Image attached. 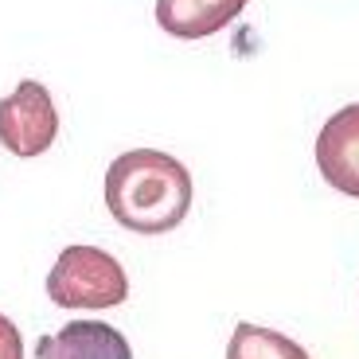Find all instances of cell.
<instances>
[{
  "label": "cell",
  "mask_w": 359,
  "mask_h": 359,
  "mask_svg": "<svg viewBox=\"0 0 359 359\" xmlns=\"http://www.w3.org/2000/svg\"><path fill=\"white\" fill-rule=\"evenodd\" d=\"M36 359H133V348L106 320H71L59 332L39 336Z\"/></svg>",
  "instance_id": "5b68a950"
},
{
  "label": "cell",
  "mask_w": 359,
  "mask_h": 359,
  "mask_svg": "<svg viewBox=\"0 0 359 359\" xmlns=\"http://www.w3.org/2000/svg\"><path fill=\"white\" fill-rule=\"evenodd\" d=\"M226 359H309V351L273 328L238 324L231 332V344H226Z\"/></svg>",
  "instance_id": "52a82bcc"
},
{
  "label": "cell",
  "mask_w": 359,
  "mask_h": 359,
  "mask_svg": "<svg viewBox=\"0 0 359 359\" xmlns=\"http://www.w3.org/2000/svg\"><path fill=\"white\" fill-rule=\"evenodd\" d=\"M59 137V109L51 90L36 79H20L8 98H0V144L12 156H43Z\"/></svg>",
  "instance_id": "3957f363"
},
{
  "label": "cell",
  "mask_w": 359,
  "mask_h": 359,
  "mask_svg": "<svg viewBox=\"0 0 359 359\" xmlns=\"http://www.w3.org/2000/svg\"><path fill=\"white\" fill-rule=\"evenodd\" d=\"M106 207L133 234H168L191 211V172L161 149L121 153L106 168Z\"/></svg>",
  "instance_id": "6da1fadb"
},
{
  "label": "cell",
  "mask_w": 359,
  "mask_h": 359,
  "mask_svg": "<svg viewBox=\"0 0 359 359\" xmlns=\"http://www.w3.org/2000/svg\"><path fill=\"white\" fill-rule=\"evenodd\" d=\"M243 8L246 0H156V24L176 39H207Z\"/></svg>",
  "instance_id": "8992f818"
},
{
  "label": "cell",
  "mask_w": 359,
  "mask_h": 359,
  "mask_svg": "<svg viewBox=\"0 0 359 359\" xmlns=\"http://www.w3.org/2000/svg\"><path fill=\"white\" fill-rule=\"evenodd\" d=\"M316 168L324 184L359 199V102L336 109L316 137Z\"/></svg>",
  "instance_id": "277c9868"
},
{
  "label": "cell",
  "mask_w": 359,
  "mask_h": 359,
  "mask_svg": "<svg viewBox=\"0 0 359 359\" xmlns=\"http://www.w3.org/2000/svg\"><path fill=\"white\" fill-rule=\"evenodd\" d=\"M0 359H24V336L4 313H0Z\"/></svg>",
  "instance_id": "ba28073f"
},
{
  "label": "cell",
  "mask_w": 359,
  "mask_h": 359,
  "mask_svg": "<svg viewBox=\"0 0 359 359\" xmlns=\"http://www.w3.org/2000/svg\"><path fill=\"white\" fill-rule=\"evenodd\" d=\"M47 297L59 309H117L129 297V278L102 246H67L47 273Z\"/></svg>",
  "instance_id": "7a4b0ae2"
}]
</instances>
